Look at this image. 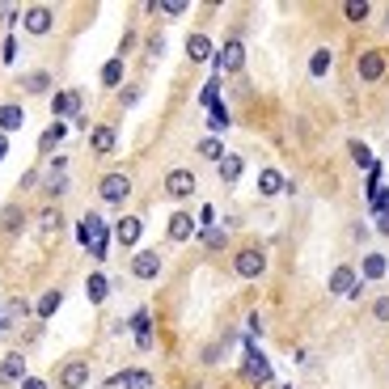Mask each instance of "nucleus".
<instances>
[{
	"mask_svg": "<svg viewBox=\"0 0 389 389\" xmlns=\"http://www.w3.org/2000/svg\"><path fill=\"white\" fill-rule=\"evenodd\" d=\"M97 195H102V203H123L132 195V178L127 174H106L97 182Z\"/></svg>",
	"mask_w": 389,
	"mask_h": 389,
	"instance_id": "obj_1",
	"label": "nucleus"
},
{
	"mask_svg": "<svg viewBox=\"0 0 389 389\" xmlns=\"http://www.w3.org/2000/svg\"><path fill=\"white\" fill-rule=\"evenodd\" d=\"M165 195L170 199H191L195 195V174L191 170H170L165 174Z\"/></svg>",
	"mask_w": 389,
	"mask_h": 389,
	"instance_id": "obj_2",
	"label": "nucleus"
},
{
	"mask_svg": "<svg viewBox=\"0 0 389 389\" xmlns=\"http://www.w3.org/2000/svg\"><path fill=\"white\" fill-rule=\"evenodd\" d=\"M233 271L241 275V280H258V275L267 271V258H262V250H241V254H237V262H233Z\"/></svg>",
	"mask_w": 389,
	"mask_h": 389,
	"instance_id": "obj_3",
	"label": "nucleus"
},
{
	"mask_svg": "<svg viewBox=\"0 0 389 389\" xmlns=\"http://www.w3.org/2000/svg\"><path fill=\"white\" fill-rule=\"evenodd\" d=\"M385 68H389L385 51H364V55H360V81H381Z\"/></svg>",
	"mask_w": 389,
	"mask_h": 389,
	"instance_id": "obj_4",
	"label": "nucleus"
},
{
	"mask_svg": "<svg viewBox=\"0 0 389 389\" xmlns=\"http://www.w3.org/2000/svg\"><path fill=\"white\" fill-rule=\"evenodd\" d=\"M26 30L30 34H51V26H55V13L47 9V5H34V9H26Z\"/></svg>",
	"mask_w": 389,
	"mask_h": 389,
	"instance_id": "obj_5",
	"label": "nucleus"
},
{
	"mask_svg": "<svg viewBox=\"0 0 389 389\" xmlns=\"http://www.w3.org/2000/svg\"><path fill=\"white\" fill-rule=\"evenodd\" d=\"M241 64H246V47H241V38H229L225 47H220V68H225V72H241Z\"/></svg>",
	"mask_w": 389,
	"mask_h": 389,
	"instance_id": "obj_6",
	"label": "nucleus"
},
{
	"mask_svg": "<svg viewBox=\"0 0 389 389\" xmlns=\"http://www.w3.org/2000/svg\"><path fill=\"white\" fill-rule=\"evenodd\" d=\"M360 284H356V267H335L330 271V292L335 296H351Z\"/></svg>",
	"mask_w": 389,
	"mask_h": 389,
	"instance_id": "obj_7",
	"label": "nucleus"
},
{
	"mask_svg": "<svg viewBox=\"0 0 389 389\" xmlns=\"http://www.w3.org/2000/svg\"><path fill=\"white\" fill-rule=\"evenodd\" d=\"M132 275H136V280H157V275H161V254H152V250L136 254L132 258Z\"/></svg>",
	"mask_w": 389,
	"mask_h": 389,
	"instance_id": "obj_8",
	"label": "nucleus"
},
{
	"mask_svg": "<svg viewBox=\"0 0 389 389\" xmlns=\"http://www.w3.org/2000/svg\"><path fill=\"white\" fill-rule=\"evenodd\" d=\"M51 110H55V119H64V115H81V93H77V89L55 93V97H51Z\"/></svg>",
	"mask_w": 389,
	"mask_h": 389,
	"instance_id": "obj_9",
	"label": "nucleus"
},
{
	"mask_svg": "<svg viewBox=\"0 0 389 389\" xmlns=\"http://www.w3.org/2000/svg\"><path fill=\"white\" fill-rule=\"evenodd\" d=\"M85 381H89V364H85V360H72V364L60 368V385H64V389H81Z\"/></svg>",
	"mask_w": 389,
	"mask_h": 389,
	"instance_id": "obj_10",
	"label": "nucleus"
},
{
	"mask_svg": "<svg viewBox=\"0 0 389 389\" xmlns=\"http://www.w3.org/2000/svg\"><path fill=\"white\" fill-rule=\"evenodd\" d=\"M195 237V220L186 212H174L170 216V241H191Z\"/></svg>",
	"mask_w": 389,
	"mask_h": 389,
	"instance_id": "obj_11",
	"label": "nucleus"
},
{
	"mask_svg": "<svg viewBox=\"0 0 389 389\" xmlns=\"http://www.w3.org/2000/svg\"><path fill=\"white\" fill-rule=\"evenodd\" d=\"M241 372H246V381H250V385H267V381H271L267 360H262V356H254V351L246 356V368H241Z\"/></svg>",
	"mask_w": 389,
	"mask_h": 389,
	"instance_id": "obj_12",
	"label": "nucleus"
},
{
	"mask_svg": "<svg viewBox=\"0 0 389 389\" xmlns=\"http://www.w3.org/2000/svg\"><path fill=\"white\" fill-rule=\"evenodd\" d=\"M212 51H216V47H212L207 34H191V38H186V55H191L195 64H207V60H212Z\"/></svg>",
	"mask_w": 389,
	"mask_h": 389,
	"instance_id": "obj_13",
	"label": "nucleus"
},
{
	"mask_svg": "<svg viewBox=\"0 0 389 389\" xmlns=\"http://www.w3.org/2000/svg\"><path fill=\"white\" fill-rule=\"evenodd\" d=\"M140 233H144V225H140V216H123L119 225H115V237H119L123 246H136V241H140Z\"/></svg>",
	"mask_w": 389,
	"mask_h": 389,
	"instance_id": "obj_14",
	"label": "nucleus"
},
{
	"mask_svg": "<svg viewBox=\"0 0 389 389\" xmlns=\"http://www.w3.org/2000/svg\"><path fill=\"white\" fill-rule=\"evenodd\" d=\"M0 381H26V360H22V351H9L5 360H0Z\"/></svg>",
	"mask_w": 389,
	"mask_h": 389,
	"instance_id": "obj_15",
	"label": "nucleus"
},
{
	"mask_svg": "<svg viewBox=\"0 0 389 389\" xmlns=\"http://www.w3.org/2000/svg\"><path fill=\"white\" fill-rule=\"evenodd\" d=\"M132 330H136V347H148V343H152V317H148V309H140V313L132 317Z\"/></svg>",
	"mask_w": 389,
	"mask_h": 389,
	"instance_id": "obj_16",
	"label": "nucleus"
},
{
	"mask_svg": "<svg viewBox=\"0 0 389 389\" xmlns=\"http://www.w3.org/2000/svg\"><path fill=\"white\" fill-rule=\"evenodd\" d=\"M85 292H89V301H93V305H102V301L110 296V280H106L102 271H93V275H89V284H85Z\"/></svg>",
	"mask_w": 389,
	"mask_h": 389,
	"instance_id": "obj_17",
	"label": "nucleus"
},
{
	"mask_svg": "<svg viewBox=\"0 0 389 389\" xmlns=\"http://www.w3.org/2000/svg\"><path fill=\"white\" fill-rule=\"evenodd\" d=\"M258 191H262V195H280V191H284V174H280V170H262V174H258Z\"/></svg>",
	"mask_w": 389,
	"mask_h": 389,
	"instance_id": "obj_18",
	"label": "nucleus"
},
{
	"mask_svg": "<svg viewBox=\"0 0 389 389\" xmlns=\"http://www.w3.org/2000/svg\"><path fill=\"white\" fill-rule=\"evenodd\" d=\"M60 301H64V292H60V288H51V292H42V296H38L34 313H38V317H51L55 309H60Z\"/></svg>",
	"mask_w": 389,
	"mask_h": 389,
	"instance_id": "obj_19",
	"label": "nucleus"
},
{
	"mask_svg": "<svg viewBox=\"0 0 389 389\" xmlns=\"http://www.w3.org/2000/svg\"><path fill=\"white\" fill-rule=\"evenodd\" d=\"M241 170H246V161H241V157H233V152H225V161H220V178H225V182H237V178H241Z\"/></svg>",
	"mask_w": 389,
	"mask_h": 389,
	"instance_id": "obj_20",
	"label": "nucleus"
},
{
	"mask_svg": "<svg viewBox=\"0 0 389 389\" xmlns=\"http://www.w3.org/2000/svg\"><path fill=\"white\" fill-rule=\"evenodd\" d=\"M22 106H0V132H17L22 127Z\"/></svg>",
	"mask_w": 389,
	"mask_h": 389,
	"instance_id": "obj_21",
	"label": "nucleus"
},
{
	"mask_svg": "<svg viewBox=\"0 0 389 389\" xmlns=\"http://www.w3.org/2000/svg\"><path fill=\"white\" fill-rule=\"evenodd\" d=\"M89 144H93V152H110L115 148V127H93Z\"/></svg>",
	"mask_w": 389,
	"mask_h": 389,
	"instance_id": "obj_22",
	"label": "nucleus"
},
{
	"mask_svg": "<svg viewBox=\"0 0 389 389\" xmlns=\"http://www.w3.org/2000/svg\"><path fill=\"white\" fill-rule=\"evenodd\" d=\"M22 225H26L22 207H5V212H0V229H5V233H22Z\"/></svg>",
	"mask_w": 389,
	"mask_h": 389,
	"instance_id": "obj_23",
	"label": "nucleus"
},
{
	"mask_svg": "<svg viewBox=\"0 0 389 389\" xmlns=\"http://www.w3.org/2000/svg\"><path fill=\"white\" fill-rule=\"evenodd\" d=\"M360 267H364V280H381V275L389 271V262H385V254H368V258H364Z\"/></svg>",
	"mask_w": 389,
	"mask_h": 389,
	"instance_id": "obj_24",
	"label": "nucleus"
},
{
	"mask_svg": "<svg viewBox=\"0 0 389 389\" xmlns=\"http://www.w3.org/2000/svg\"><path fill=\"white\" fill-rule=\"evenodd\" d=\"M60 225H64V216H60V207H47L42 216H38V229L51 237V233H60Z\"/></svg>",
	"mask_w": 389,
	"mask_h": 389,
	"instance_id": "obj_25",
	"label": "nucleus"
},
{
	"mask_svg": "<svg viewBox=\"0 0 389 389\" xmlns=\"http://www.w3.org/2000/svg\"><path fill=\"white\" fill-rule=\"evenodd\" d=\"M119 81H123V60H110V64L102 68V85H106V89H115Z\"/></svg>",
	"mask_w": 389,
	"mask_h": 389,
	"instance_id": "obj_26",
	"label": "nucleus"
},
{
	"mask_svg": "<svg viewBox=\"0 0 389 389\" xmlns=\"http://www.w3.org/2000/svg\"><path fill=\"white\" fill-rule=\"evenodd\" d=\"M123 389H152V376L140 372V368H132V372H123Z\"/></svg>",
	"mask_w": 389,
	"mask_h": 389,
	"instance_id": "obj_27",
	"label": "nucleus"
},
{
	"mask_svg": "<svg viewBox=\"0 0 389 389\" xmlns=\"http://www.w3.org/2000/svg\"><path fill=\"white\" fill-rule=\"evenodd\" d=\"M199 152H203L207 161H225V144H220L216 136H207V140H199Z\"/></svg>",
	"mask_w": 389,
	"mask_h": 389,
	"instance_id": "obj_28",
	"label": "nucleus"
},
{
	"mask_svg": "<svg viewBox=\"0 0 389 389\" xmlns=\"http://www.w3.org/2000/svg\"><path fill=\"white\" fill-rule=\"evenodd\" d=\"M68 136V127H64V119H55L51 127H47V136H42V148H55V144H60Z\"/></svg>",
	"mask_w": 389,
	"mask_h": 389,
	"instance_id": "obj_29",
	"label": "nucleus"
},
{
	"mask_svg": "<svg viewBox=\"0 0 389 389\" xmlns=\"http://www.w3.org/2000/svg\"><path fill=\"white\" fill-rule=\"evenodd\" d=\"M309 72H313V77H326V72H330V51H326V47H321V51H313Z\"/></svg>",
	"mask_w": 389,
	"mask_h": 389,
	"instance_id": "obj_30",
	"label": "nucleus"
},
{
	"mask_svg": "<svg viewBox=\"0 0 389 389\" xmlns=\"http://www.w3.org/2000/svg\"><path fill=\"white\" fill-rule=\"evenodd\" d=\"M351 157H356V165H364V170H376V161H372V152L360 144V140H351Z\"/></svg>",
	"mask_w": 389,
	"mask_h": 389,
	"instance_id": "obj_31",
	"label": "nucleus"
},
{
	"mask_svg": "<svg viewBox=\"0 0 389 389\" xmlns=\"http://www.w3.org/2000/svg\"><path fill=\"white\" fill-rule=\"evenodd\" d=\"M26 89H30V93H47V89H51V77H47V72H30V77H26Z\"/></svg>",
	"mask_w": 389,
	"mask_h": 389,
	"instance_id": "obj_32",
	"label": "nucleus"
},
{
	"mask_svg": "<svg viewBox=\"0 0 389 389\" xmlns=\"http://www.w3.org/2000/svg\"><path fill=\"white\" fill-rule=\"evenodd\" d=\"M368 13H372V9L364 5V0H356V5H343V17H347V22H364Z\"/></svg>",
	"mask_w": 389,
	"mask_h": 389,
	"instance_id": "obj_33",
	"label": "nucleus"
},
{
	"mask_svg": "<svg viewBox=\"0 0 389 389\" xmlns=\"http://www.w3.org/2000/svg\"><path fill=\"white\" fill-rule=\"evenodd\" d=\"M225 241H229V237H225V229H203V246H207V250H220Z\"/></svg>",
	"mask_w": 389,
	"mask_h": 389,
	"instance_id": "obj_34",
	"label": "nucleus"
},
{
	"mask_svg": "<svg viewBox=\"0 0 389 389\" xmlns=\"http://www.w3.org/2000/svg\"><path fill=\"white\" fill-rule=\"evenodd\" d=\"M372 317H376V321H389V296L372 301Z\"/></svg>",
	"mask_w": 389,
	"mask_h": 389,
	"instance_id": "obj_35",
	"label": "nucleus"
},
{
	"mask_svg": "<svg viewBox=\"0 0 389 389\" xmlns=\"http://www.w3.org/2000/svg\"><path fill=\"white\" fill-rule=\"evenodd\" d=\"M64 186H68V178H64V174H51V182H47V195H64Z\"/></svg>",
	"mask_w": 389,
	"mask_h": 389,
	"instance_id": "obj_36",
	"label": "nucleus"
},
{
	"mask_svg": "<svg viewBox=\"0 0 389 389\" xmlns=\"http://www.w3.org/2000/svg\"><path fill=\"white\" fill-rule=\"evenodd\" d=\"M157 13H165V17H182L186 13V5H178V0H174V5H152Z\"/></svg>",
	"mask_w": 389,
	"mask_h": 389,
	"instance_id": "obj_37",
	"label": "nucleus"
},
{
	"mask_svg": "<svg viewBox=\"0 0 389 389\" xmlns=\"http://www.w3.org/2000/svg\"><path fill=\"white\" fill-rule=\"evenodd\" d=\"M216 93H220V85L207 81V89H203V106H216Z\"/></svg>",
	"mask_w": 389,
	"mask_h": 389,
	"instance_id": "obj_38",
	"label": "nucleus"
},
{
	"mask_svg": "<svg viewBox=\"0 0 389 389\" xmlns=\"http://www.w3.org/2000/svg\"><path fill=\"white\" fill-rule=\"evenodd\" d=\"M119 102H123V106H136V102H140V89H123V97H119Z\"/></svg>",
	"mask_w": 389,
	"mask_h": 389,
	"instance_id": "obj_39",
	"label": "nucleus"
},
{
	"mask_svg": "<svg viewBox=\"0 0 389 389\" xmlns=\"http://www.w3.org/2000/svg\"><path fill=\"white\" fill-rule=\"evenodd\" d=\"M22 389H47V381H38V376H26V381H22Z\"/></svg>",
	"mask_w": 389,
	"mask_h": 389,
	"instance_id": "obj_40",
	"label": "nucleus"
},
{
	"mask_svg": "<svg viewBox=\"0 0 389 389\" xmlns=\"http://www.w3.org/2000/svg\"><path fill=\"white\" fill-rule=\"evenodd\" d=\"M376 229H381V233L389 237V212H381V216H376Z\"/></svg>",
	"mask_w": 389,
	"mask_h": 389,
	"instance_id": "obj_41",
	"label": "nucleus"
},
{
	"mask_svg": "<svg viewBox=\"0 0 389 389\" xmlns=\"http://www.w3.org/2000/svg\"><path fill=\"white\" fill-rule=\"evenodd\" d=\"M5 152H9V140H5V136H0V161H5Z\"/></svg>",
	"mask_w": 389,
	"mask_h": 389,
	"instance_id": "obj_42",
	"label": "nucleus"
},
{
	"mask_svg": "<svg viewBox=\"0 0 389 389\" xmlns=\"http://www.w3.org/2000/svg\"><path fill=\"white\" fill-rule=\"evenodd\" d=\"M385 26H389V9H385Z\"/></svg>",
	"mask_w": 389,
	"mask_h": 389,
	"instance_id": "obj_43",
	"label": "nucleus"
},
{
	"mask_svg": "<svg viewBox=\"0 0 389 389\" xmlns=\"http://www.w3.org/2000/svg\"><path fill=\"white\" fill-rule=\"evenodd\" d=\"M0 330H5V321H0Z\"/></svg>",
	"mask_w": 389,
	"mask_h": 389,
	"instance_id": "obj_44",
	"label": "nucleus"
},
{
	"mask_svg": "<svg viewBox=\"0 0 389 389\" xmlns=\"http://www.w3.org/2000/svg\"><path fill=\"white\" fill-rule=\"evenodd\" d=\"M284 389H288V385H284Z\"/></svg>",
	"mask_w": 389,
	"mask_h": 389,
	"instance_id": "obj_45",
	"label": "nucleus"
},
{
	"mask_svg": "<svg viewBox=\"0 0 389 389\" xmlns=\"http://www.w3.org/2000/svg\"><path fill=\"white\" fill-rule=\"evenodd\" d=\"M106 389H110V385H106Z\"/></svg>",
	"mask_w": 389,
	"mask_h": 389,
	"instance_id": "obj_46",
	"label": "nucleus"
}]
</instances>
